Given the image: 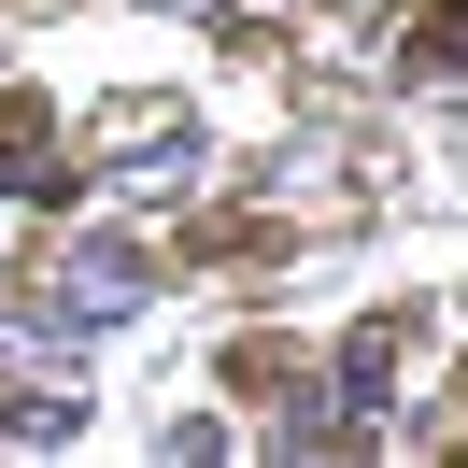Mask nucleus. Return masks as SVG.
Masks as SVG:
<instances>
[{"mask_svg":"<svg viewBox=\"0 0 468 468\" xmlns=\"http://www.w3.org/2000/svg\"><path fill=\"white\" fill-rule=\"evenodd\" d=\"M143 298H156V270H143V241H71V256L43 270V298H29V313L58 326V341H86V326H128V313H143Z\"/></svg>","mask_w":468,"mask_h":468,"instance_id":"1","label":"nucleus"},{"mask_svg":"<svg viewBox=\"0 0 468 468\" xmlns=\"http://www.w3.org/2000/svg\"><path fill=\"white\" fill-rule=\"evenodd\" d=\"M383 383H398V326H355V341H341V398H355V426H383Z\"/></svg>","mask_w":468,"mask_h":468,"instance_id":"2","label":"nucleus"},{"mask_svg":"<svg viewBox=\"0 0 468 468\" xmlns=\"http://www.w3.org/2000/svg\"><path fill=\"white\" fill-rule=\"evenodd\" d=\"M0 185H15V199L58 185V171H43V100H0Z\"/></svg>","mask_w":468,"mask_h":468,"instance_id":"3","label":"nucleus"},{"mask_svg":"<svg viewBox=\"0 0 468 468\" xmlns=\"http://www.w3.org/2000/svg\"><path fill=\"white\" fill-rule=\"evenodd\" d=\"M156 15H213V0H156Z\"/></svg>","mask_w":468,"mask_h":468,"instance_id":"4","label":"nucleus"}]
</instances>
